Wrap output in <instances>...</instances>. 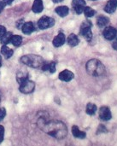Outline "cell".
<instances>
[{"label":"cell","mask_w":117,"mask_h":146,"mask_svg":"<svg viewBox=\"0 0 117 146\" xmlns=\"http://www.w3.org/2000/svg\"><path fill=\"white\" fill-rule=\"evenodd\" d=\"M16 80H17V82L19 84L24 82L25 80H28V74H26V73H23V72H20L18 73L17 76H16Z\"/></svg>","instance_id":"24"},{"label":"cell","mask_w":117,"mask_h":146,"mask_svg":"<svg viewBox=\"0 0 117 146\" xmlns=\"http://www.w3.org/2000/svg\"><path fill=\"white\" fill-rule=\"evenodd\" d=\"M55 24V20L51 17L43 16L38 21V26L40 29H46L53 27Z\"/></svg>","instance_id":"6"},{"label":"cell","mask_w":117,"mask_h":146,"mask_svg":"<svg viewBox=\"0 0 117 146\" xmlns=\"http://www.w3.org/2000/svg\"><path fill=\"white\" fill-rule=\"evenodd\" d=\"M74 78V74L71 71H69V70H68V69L63 70V71H62V72L59 74V79H60L62 81L68 82V81L72 80Z\"/></svg>","instance_id":"10"},{"label":"cell","mask_w":117,"mask_h":146,"mask_svg":"<svg viewBox=\"0 0 117 146\" xmlns=\"http://www.w3.org/2000/svg\"><path fill=\"white\" fill-rule=\"evenodd\" d=\"M6 33V28L3 26H0V38L3 37V35Z\"/></svg>","instance_id":"29"},{"label":"cell","mask_w":117,"mask_h":146,"mask_svg":"<svg viewBox=\"0 0 117 146\" xmlns=\"http://www.w3.org/2000/svg\"><path fill=\"white\" fill-rule=\"evenodd\" d=\"M117 8V0H109L104 7V11L109 14H112Z\"/></svg>","instance_id":"11"},{"label":"cell","mask_w":117,"mask_h":146,"mask_svg":"<svg viewBox=\"0 0 117 146\" xmlns=\"http://www.w3.org/2000/svg\"><path fill=\"white\" fill-rule=\"evenodd\" d=\"M72 133H73L74 137H75L77 139H85L86 136V133L81 132L77 126H73L72 127Z\"/></svg>","instance_id":"16"},{"label":"cell","mask_w":117,"mask_h":146,"mask_svg":"<svg viewBox=\"0 0 117 146\" xmlns=\"http://www.w3.org/2000/svg\"><path fill=\"white\" fill-rule=\"evenodd\" d=\"M9 43L12 44L14 46L18 47L22 43V38L20 35H12V37L9 40Z\"/></svg>","instance_id":"19"},{"label":"cell","mask_w":117,"mask_h":146,"mask_svg":"<svg viewBox=\"0 0 117 146\" xmlns=\"http://www.w3.org/2000/svg\"><path fill=\"white\" fill-rule=\"evenodd\" d=\"M4 6H5V5H4V3H3L2 1H0V13L3 11V9Z\"/></svg>","instance_id":"33"},{"label":"cell","mask_w":117,"mask_h":146,"mask_svg":"<svg viewBox=\"0 0 117 146\" xmlns=\"http://www.w3.org/2000/svg\"><path fill=\"white\" fill-rule=\"evenodd\" d=\"M14 0H3L2 2L4 3V5H10L13 3Z\"/></svg>","instance_id":"31"},{"label":"cell","mask_w":117,"mask_h":146,"mask_svg":"<svg viewBox=\"0 0 117 146\" xmlns=\"http://www.w3.org/2000/svg\"><path fill=\"white\" fill-rule=\"evenodd\" d=\"M21 62L23 64L30 67V68H39L44 64V59L38 55H33V54H29L23 56L21 58Z\"/></svg>","instance_id":"3"},{"label":"cell","mask_w":117,"mask_h":146,"mask_svg":"<svg viewBox=\"0 0 117 146\" xmlns=\"http://www.w3.org/2000/svg\"><path fill=\"white\" fill-rule=\"evenodd\" d=\"M115 38H116V39H115V41H114V42H113V44H112V47H113V48H114V49H115V50L117 51V38L116 37Z\"/></svg>","instance_id":"32"},{"label":"cell","mask_w":117,"mask_h":146,"mask_svg":"<svg viewBox=\"0 0 117 146\" xmlns=\"http://www.w3.org/2000/svg\"><path fill=\"white\" fill-rule=\"evenodd\" d=\"M66 41V38L65 35L62 33H60L57 36L55 37V38L53 39V45L55 47H60L62 45H63V44Z\"/></svg>","instance_id":"12"},{"label":"cell","mask_w":117,"mask_h":146,"mask_svg":"<svg viewBox=\"0 0 117 146\" xmlns=\"http://www.w3.org/2000/svg\"><path fill=\"white\" fill-rule=\"evenodd\" d=\"M34 88H35L34 82H33L29 80H27L24 82L21 83L20 86H19L20 92L22 93H25V94H28V93L33 92L34 91Z\"/></svg>","instance_id":"5"},{"label":"cell","mask_w":117,"mask_h":146,"mask_svg":"<svg viewBox=\"0 0 117 146\" xmlns=\"http://www.w3.org/2000/svg\"><path fill=\"white\" fill-rule=\"evenodd\" d=\"M42 67V70L43 71H49L50 73L53 74L56 72V62H51L49 63H45L41 66Z\"/></svg>","instance_id":"15"},{"label":"cell","mask_w":117,"mask_h":146,"mask_svg":"<svg viewBox=\"0 0 117 146\" xmlns=\"http://www.w3.org/2000/svg\"><path fill=\"white\" fill-rule=\"evenodd\" d=\"M97 110H98V108H97V106H96L94 104L89 103V104L86 105V113H87L88 115H94V114L96 113Z\"/></svg>","instance_id":"22"},{"label":"cell","mask_w":117,"mask_h":146,"mask_svg":"<svg viewBox=\"0 0 117 146\" xmlns=\"http://www.w3.org/2000/svg\"><path fill=\"white\" fill-rule=\"evenodd\" d=\"M87 73L94 77H99L105 74V68L104 64L98 59H92L86 63Z\"/></svg>","instance_id":"2"},{"label":"cell","mask_w":117,"mask_h":146,"mask_svg":"<svg viewBox=\"0 0 117 146\" xmlns=\"http://www.w3.org/2000/svg\"><path fill=\"white\" fill-rule=\"evenodd\" d=\"M23 24H24V21L21 19V20H20V21H18L16 22V27L17 28H21V27L23 26Z\"/></svg>","instance_id":"30"},{"label":"cell","mask_w":117,"mask_h":146,"mask_svg":"<svg viewBox=\"0 0 117 146\" xmlns=\"http://www.w3.org/2000/svg\"><path fill=\"white\" fill-rule=\"evenodd\" d=\"M21 30H22V33L24 34H31L34 30V25L33 22L31 21H28V22H24L23 26L21 27Z\"/></svg>","instance_id":"13"},{"label":"cell","mask_w":117,"mask_h":146,"mask_svg":"<svg viewBox=\"0 0 117 146\" xmlns=\"http://www.w3.org/2000/svg\"><path fill=\"white\" fill-rule=\"evenodd\" d=\"M43 9H44V5L42 0H34L32 7V10L34 13H40L43 11Z\"/></svg>","instance_id":"14"},{"label":"cell","mask_w":117,"mask_h":146,"mask_svg":"<svg viewBox=\"0 0 117 146\" xmlns=\"http://www.w3.org/2000/svg\"><path fill=\"white\" fill-rule=\"evenodd\" d=\"M109 22H110L109 18L106 17V16H104V15H100V16H98V19H97V24H98V26L99 27H105L107 24H109Z\"/></svg>","instance_id":"20"},{"label":"cell","mask_w":117,"mask_h":146,"mask_svg":"<svg viewBox=\"0 0 117 146\" xmlns=\"http://www.w3.org/2000/svg\"><path fill=\"white\" fill-rule=\"evenodd\" d=\"M1 53L3 56H5V58L9 59L13 56L14 51L10 48H9L6 44H3L1 48Z\"/></svg>","instance_id":"17"},{"label":"cell","mask_w":117,"mask_h":146,"mask_svg":"<svg viewBox=\"0 0 117 146\" xmlns=\"http://www.w3.org/2000/svg\"><path fill=\"white\" fill-rule=\"evenodd\" d=\"M42 130L57 139H62L67 136L68 129L64 123L59 121H46L42 127Z\"/></svg>","instance_id":"1"},{"label":"cell","mask_w":117,"mask_h":146,"mask_svg":"<svg viewBox=\"0 0 117 146\" xmlns=\"http://www.w3.org/2000/svg\"><path fill=\"white\" fill-rule=\"evenodd\" d=\"M2 66V58H1V56H0V67Z\"/></svg>","instance_id":"35"},{"label":"cell","mask_w":117,"mask_h":146,"mask_svg":"<svg viewBox=\"0 0 117 146\" xmlns=\"http://www.w3.org/2000/svg\"><path fill=\"white\" fill-rule=\"evenodd\" d=\"M52 1H53V3H60V2H62V0H52Z\"/></svg>","instance_id":"34"},{"label":"cell","mask_w":117,"mask_h":146,"mask_svg":"<svg viewBox=\"0 0 117 146\" xmlns=\"http://www.w3.org/2000/svg\"><path fill=\"white\" fill-rule=\"evenodd\" d=\"M83 12L85 13V15L86 17H92L95 15V13H96L93 9H92L91 7H86V6L85 7Z\"/></svg>","instance_id":"25"},{"label":"cell","mask_w":117,"mask_h":146,"mask_svg":"<svg viewBox=\"0 0 117 146\" xmlns=\"http://www.w3.org/2000/svg\"><path fill=\"white\" fill-rule=\"evenodd\" d=\"M72 6H73L75 13L78 15H80L81 13H83L84 9L86 7V2H85V0H73Z\"/></svg>","instance_id":"7"},{"label":"cell","mask_w":117,"mask_h":146,"mask_svg":"<svg viewBox=\"0 0 117 146\" xmlns=\"http://www.w3.org/2000/svg\"><path fill=\"white\" fill-rule=\"evenodd\" d=\"M92 22L90 21H84L80 27V34L81 36H83L87 41H91L92 38Z\"/></svg>","instance_id":"4"},{"label":"cell","mask_w":117,"mask_h":146,"mask_svg":"<svg viewBox=\"0 0 117 146\" xmlns=\"http://www.w3.org/2000/svg\"><path fill=\"white\" fill-rule=\"evenodd\" d=\"M68 11L69 9L67 6H59L56 8V13L61 17H65L68 14Z\"/></svg>","instance_id":"18"},{"label":"cell","mask_w":117,"mask_h":146,"mask_svg":"<svg viewBox=\"0 0 117 146\" xmlns=\"http://www.w3.org/2000/svg\"><path fill=\"white\" fill-rule=\"evenodd\" d=\"M12 33H10V32H6L3 35V37L1 38V43L3 44H9V40H10V38H11V37H12Z\"/></svg>","instance_id":"23"},{"label":"cell","mask_w":117,"mask_h":146,"mask_svg":"<svg viewBox=\"0 0 117 146\" xmlns=\"http://www.w3.org/2000/svg\"><path fill=\"white\" fill-rule=\"evenodd\" d=\"M112 117L110 110L108 107H101L99 110V118L102 121H110Z\"/></svg>","instance_id":"9"},{"label":"cell","mask_w":117,"mask_h":146,"mask_svg":"<svg viewBox=\"0 0 117 146\" xmlns=\"http://www.w3.org/2000/svg\"><path fill=\"white\" fill-rule=\"evenodd\" d=\"M67 41H68V44L70 46H76V45L79 44V42H80L79 38H78L75 34H74V33H72V34H70V35L68 36Z\"/></svg>","instance_id":"21"},{"label":"cell","mask_w":117,"mask_h":146,"mask_svg":"<svg viewBox=\"0 0 117 146\" xmlns=\"http://www.w3.org/2000/svg\"><path fill=\"white\" fill-rule=\"evenodd\" d=\"M107 132V129L105 128V127L104 125H99L98 127V133H106Z\"/></svg>","instance_id":"28"},{"label":"cell","mask_w":117,"mask_h":146,"mask_svg":"<svg viewBox=\"0 0 117 146\" xmlns=\"http://www.w3.org/2000/svg\"><path fill=\"white\" fill-rule=\"evenodd\" d=\"M4 137V127L3 126H0V144L3 142Z\"/></svg>","instance_id":"27"},{"label":"cell","mask_w":117,"mask_h":146,"mask_svg":"<svg viewBox=\"0 0 117 146\" xmlns=\"http://www.w3.org/2000/svg\"><path fill=\"white\" fill-rule=\"evenodd\" d=\"M116 29L114 28V27H106V28L104 30V32H103L104 37L106 39H108V40H112V39H114V38L116 37Z\"/></svg>","instance_id":"8"},{"label":"cell","mask_w":117,"mask_h":146,"mask_svg":"<svg viewBox=\"0 0 117 146\" xmlns=\"http://www.w3.org/2000/svg\"><path fill=\"white\" fill-rule=\"evenodd\" d=\"M5 115H6V110L4 108H0V121H3Z\"/></svg>","instance_id":"26"}]
</instances>
